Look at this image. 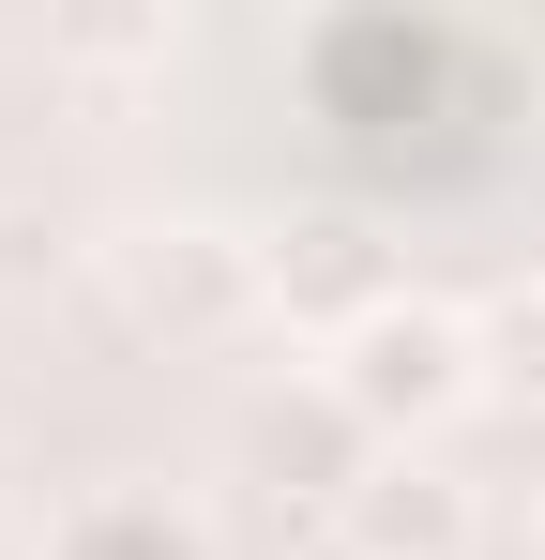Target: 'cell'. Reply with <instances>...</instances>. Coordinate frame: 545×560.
<instances>
[{"label": "cell", "mask_w": 545, "mask_h": 560, "mask_svg": "<svg viewBox=\"0 0 545 560\" xmlns=\"http://www.w3.org/2000/svg\"><path fill=\"white\" fill-rule=\"evenodd\" d=\"M46 560H212V530H197V500H167V485H77L46 515Z\"/></svg>", "instance_id": "obj_5"}, {"label": "cell", "mask_w": 545, "mask_h": 560, "mask_svg": "<svg viewBox=\"0 0 545 560\" xmlns=\"http://www.w3.org/2000/svg\"><path fill=\"white\" fill-rule=\"evenodd\" d=\"M288 560H363V546H349V530H303V546H288Z\"/></svg>", "instance_id": "obj_8"}, {"label": "cell", "mask_w": 545, "mask_h": 560, "mask_svg": "<svg viewBox=\"0 0 545 560\" xmlns=\"http://www.w3.org/2000/svg\"><path fill=\"white\" fill-rule=\"evenodd\" d=\"M334 394H349V424L379 440V455H425L454 409L485 394V334L440 318V303H379L349 349H334Z\"/></svg>", "instance_id": "obj_1"}, {"label": "cell", "mask_w": 545, "mask_h": 560, "mask_svg": "<svg viewBox=\"0 0 545 560\" xmlns=\"http://www.w3.org/2000/svg\"><path fill=\"white\" fill-rule=\"evenodd\" d=\"M243 455H258L272 485H334V500H349L363 469H379V440H363V424H349V394L318 378V394H272L258 424H243Z\"/></svg>", "instance_id": "obj_6"}, {"label": "cell", "mask_w": 545, "mask_h": 560, "mask_svg": "<svg viewBox=\"0 0 545 560\" xmlns=\"http://www.w3.org/2000/svg\"><path fill=\"white\" fill-rule=\"evenodd\" d=\"M258 303L349 349L363 318H379V303H409V288H394V258H379V228H349V212H318V228H288V243H258Z\"/></svg>", "instance_id": "obj_3"}, {"label": "cell", "mask_w": 545, "mask_h": 560, "mask_svg": "<svg viewBox=\"0 0 545 560\" xmlns=\"http://www.w3.org/2000/svg\"><path fill=\"white\" fill-rule=\"evenodd\" d=\"M363 560H469V485L454 469H425V455H379L349 485V515H334Z\"/></svg>", "instance_id": "obj_4"}, {"label": "cell", "mask_w": 545, "mask_h": 560, "mask_svg": "<svg viewBox=\"0 0 545 560\" xmlns=\"http://www.w3.org/2000/svg\"><path fill=\"white\" fill-rule=\"evenodd\" d=\"M106 273H121L137 318H167V334H228V318L258 303V243H228V228H121Z\"/></svg>", "instance_id": "obj_2"}, {"label": "cell", "mask_w": 545, "mask_h": 560, "mask_svg": "<svg viewBox=\"0 0 545 560\" xmlns=\"http://www.w3.org/2000/svg\"><path fill=\"white\" fill-rule=\"evenodd\" d=\"M485 378H500V394H545V288H515V303L485 318Z\"/></svg>", "instance_id": "obj_7"}]
</instances>
